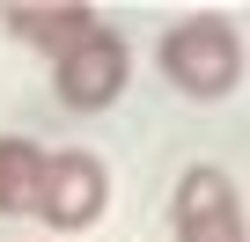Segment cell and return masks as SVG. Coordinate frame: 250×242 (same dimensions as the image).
Wrapping results in <instances>:
<instances>
[{"label": "cell", "instance_id": "obj_1", "mask_svg": "<svg viewBox=\"0 0 250 242\" xmlns=\"http://www.w3.org/2000/svg\"><path fill=\"white\" fill-rule=\"evenodd\" d=\"M162 74L184 88V95H199V103H221L235 81H243V37H235V22L228 15H184L169 37H162Z\"/></svg>", "mask_w": 250, "mask_h": 242}, {"label": "cell", "instance_id": "obj_3", "mask_svg": "<svg viewBox=\"0 0 250 242\" xmlns=\"http://www.w3.org/2000/svg\"><path fill=\"white\" fill-rule=\"evenodd\" d=\"M169 220H177V242H250L243 198H235L228 169H213V162H191V169L177 176Z\"/></svg>", "mask_w": 250, "mask_h": 242}, {"label": "cell", "instance_id": "obj_5", "mask_svg": "<svg viewBox=\"0 0 250 242\" xmlns=\"http://www.w3.org/2000/svg\"><path fill=\"white\" fill-rule=\"evenodd\" d=\"M0 22H8L22 44H44L59 59V52H74L96 30V8H81V0H15V8H0Z\"/></svg>", "mask_w": 250, "mask_h": 242}, {"label": "cell", "instance_id": "obj_4", "mask_svg": "<svg viewBox=\"0 0 250 242\" xmlns=\"http://www.w3.org/2000/svg\"><path fill=\"white\" fill-rule=\"evenodd\" d=\"M125 66H133L125 44L96 22L74 52H59V103H66V110H110V103L125 95Z\"/></svg>", "mask_w": 250, "mask_h": 242}, {"label": "cell", "instance_id": "obj_2", "mask_svg": "<svg viewBox=\"0 0 250 242\" xmlns=\"http://www.w3.org/2000/svg\"><path fill=\"white\" fill-rule=\"evenodd\" d=\"M110 205V169L88 154V147H66V154H44V176H37V220L74 235V227H96Z\"/></svg>", "mask_w": 250, "mask_h": 242}, {"label": "cell", "instance_id": "obj_6", "mask_svg": "<svg viewBox=\"0 0 250 242\" xmlns=\"http://www.w3.org/2000/svg\"><path fill=\"white\" fill-rule=\"evenodd\" d=\"M37 176H44V147L37 140H0V213H30L37 205Z\"/></svg>", "mask_w": 250, "mask_h": 242}]
</instances>
